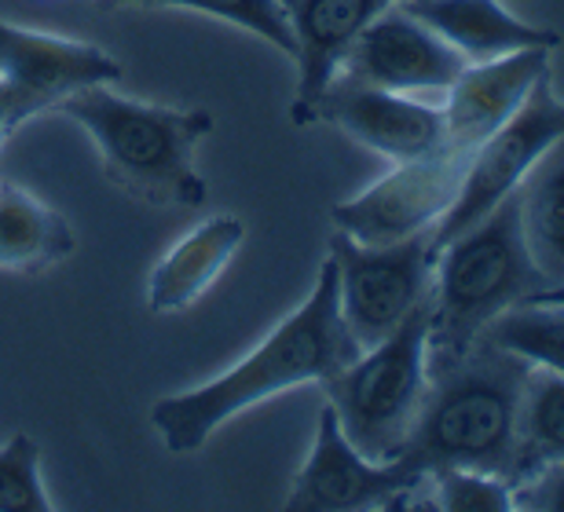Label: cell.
Returning a JSON list of instances; mask_svg holds the SVG:
<instances>
[{"label":"cell","mask_w":564,"mask_h":512,"mask_svg":"<svg viewBox=\"0 0 564 512\" xmlns=\"http://www.w3.org/2000/svg\"><path fill=\"white\" fill-rule=\"evenodd\" d=\"M55 113L82 124L107 179L126 195L154 209L206 205L209 187L198 176L195 154L213 132V113L129 99L110 85H93L59 99Z\"/></svg>","instance_id":"3"},{"label":"cell","mask_w":564,"mask_h":512,"mask_svg":"<svg viewBox=\"0 0 564 512\" xmlns=\"http://www.w3.org/2000/svg\"><path fill=\"white\" fill-rule=\"evenodd\" d=\"M297 41V96L290 102L293 124H312V107L341 74L345 55L352 52L375 15L397 0H282Z\"/></svg>","instance_id":"13"},{"label":"cell","mask_w":564,"mask_h":512,"mask_svg":"<svg viewBox=\"0 0 564 512\" xmlns=\"http://www.w3.org/2000/svg\"><path fill=\"white\" fill-rule=\"evenodd\" d=\"M550 461H564V373L532 367L521 395V480Z\"/></svg>","instance_id":"19"},{"label":"cell","mask_w":564,"mask_h":512,"mask_svg":"<svg viewBox=\"0 0 564 512\" xmlns=\"http://www.w3.org/2000/svg\"><path fill=\"white\" fill-rule=\"evenodd\" d=\"M469 157L473 151L444 143L422 157H411V162H397V168L381 176L378 184L334 205L330 220L337 231L364 246H392L433 231L458 198Z\"/></svg>","instance_id":"7"},{"label":"cell","mask_w":564,"mask_h":512,"mask_svg":"<svg viewBox=\"0 0 564 512\" xmlns=\"http://www.w3.org/2000/svg\"><path fill=\"white\" fill-rule=\"evenodd\" d=\"M337 268V304L359 351L381 345L414 307L433 293V242L429 231L392 246H364L345 231L330 235Z\"/></svg>","instance_id":"6"},{"label":"cell","mask_w":564,"mask_h":512,"mask_svg":"<svg viewBox=\"0 0 564 512\" xmlns=\"http://www.w3.org/2000/svg\"><path fill=\"white\" fill-rule=\"evenodd\" d=\"M550 74L546 48H524L502 59L469 63L444 92V143L477 151Z\"/></svg>","instance_id":"14"},{"label":"cell","mask_w":564,"mask_h":512,"mask_svg":"<svg viewBox=\"0 0 564 512\" xmlns=\"http://www.w3.org/2000/svg\"><path fill=\"white\" fill-rule=\"evenodd\" d=\"M546 286L524 242L517 190L436 249L429 293V362L455 359L495 318Z\"/></svg>","instance_id":"4"},{"label":"cell","mask_w":564,"mask_h":512,"mask_svg":"<svg viewBox=\"0 0 564 512\" xmlns=\"http://www.w3.org/2000/svg\"><path fill=\"white\" fill-rule=\"evenodd\" d=\"M107 8H180L198 11V15L224 19L253 37L268 41L282 55H297V41H293V26L282 0H104Z\"/></svg>","instance_id":"21"},{"label":"cell","mask_w":564,"mask_h":512,"mask_svg":"<svg viewBox=\"0 0 564 512\" xmlns=\"http://www.w3.org/2000/svg\"><path fill=\"white\" fill-rule=\"evenodd\" d=\"M41 480V450L26 432H15L0 447V512H52Z\"/></svg>","instance_id":"23"},{"label":"cell","mask_w":564,"mask_h":512,"mask_svg":"<svg viewBox=\"0 0 564 512\" xmlns=\"http://www.w3.org/2000/svg\"><path fill=\"white\" fill-rule=\"evenodd\" d=\"M422 509L444 512H513V487L488 472L436 469L425 472Z\"/></svg>","instance_id":"22"},{"label":"cell","mask_w":564,"mask_h":512,"mask_svg":"<svg viewBox=\"0 0 564 512\" xmlns=\"http://www.w3.org/2000/svg\"><path fill=\"white\" fill-rule=\"evenodd\" d=\"M513 512H564V461L539 465L513 483Z\"/></svg>","instance_id":"24"},{"label":"cell","mask_w":564,"mask_h":512,"mask_svg":"<svg viewBox=\"0 0 564 512\" xmlns=\"http://www.w3.org/2000/svg\"><path fill=\"white\" fill-rule=\"evenodd\" d=\"M528 301H535V304H561L564 307V282H561V286H543L539 293H532Z\"/></svg>","instance_id":"26"},{"label":"cell","mask_w":564,"mask_h":512,"mask_svg":"<svg viewBox=\"0 0 564 512\" xmlns=\"http://www.w3.org/2000/svg\"><path fill=\"white\" fill-rule=\"evenodd\" d=\"M315 121L337 124L345 135L389 162H411L444 146V110L352 77H334L312 107V124Z\"/></svg>","instance_id":"12"},{"label":"cell","mask_w":564,"mask_h":512,"mask_svg":"<svg viewBox=\"0 0 564 512\" xmlns=\"http://www.w3.org/2000/svg\"><path fill=\"white\" fill-rule=\"evenodd\" d=\"M561 135H564V99H557V92L550 88V74H546L528 92L521 107L473 151L455 205L429 231L433 253L455 235L466 231V227L477 224L484 213H491L502 198H510L521 187V179L532 173V165L543 157L546 146L561 140Z\"/></svg>","instance_id":"8"},{"label":"cell","mask_w":564,"mask_h":512,"mask_svg":"<svg viewBox=\"0 0 564 512\" xmlns=\"http://www.w3.org/2000/svg\"><path fill=\"white\" fill-rule=\"evenodd\" d=\"M359 356L337 304V268L326 257L315 286L297 312L257 345L250 356L198 389L162 395L151 410V425L169 454H195L209 436L242 410L272 400L301 384H323Z\"/></svg>","instance_id":"1"},{"label":"cell","mask_w":564,"mask_h":512,"mask_svg":"<svg viewBox=\"0 0 564 512\" xmlns=\"http://www.w3.org/2000/svg\"><path fill=\"white\" fill-rule=\"evenodd\" d=\"M466 66L469 63L436 30H429L422 19H414L397 0L359 33V41L345 55L337 77H352V81L389 88V92L419 96L447 92Z\"/></svg>","instance_id":"11"},{"label":"cell","mask_w":564,"mask_h":512,"mask_svg":"<svg viewBox=\"0 0 564 512\" xmlns=\"http://www.w3.org/2000/svg\"><path fill=\"white\" fill-rule=\"evenodd\" d=\"M414 19L436 30L466 63H488L524 48L554 52L561 37L546 26H532L502 8V0H400Z\"/></svg>","instance_id":"15"},{"label":"cell","mask_w":564,"mask_h":512,"mask_svg":"<svg viewBox=\"0 0 564 512\" xmlns=\"http://www.w3.org/2000/svg\"><path fill=\"white\" fill-rule=\"evenodd\" d=\"M246 242V224L235 216H213L184 235L158 260L147 279V307L154 315H173L195 304L224 275L231 257Z\"/></svg>","instance_id":"16"},{"label":"cell","mask_w":564,"mask_h":512,"mask_svg":"<svg viewBox=\"0 0 564 512\" xmlns=\"http://www.w3.org/2000/svg\"><path fill=\"white\" fill-rule=\"evenodd\" d=\"M19 124H15V118H11V102H8V92H4V85H0V143L8 140L11 132H15Z\"/></svg>","instance_id":"25"},{"label":"cell","mask_w":564,"mask_h":512,"mask_svg":"<svg viewBox=\"0 0 564 512\" xmlns=\"http://www.w3.org/2000/svg\"><path fill=\"white\" fill-rule=\"evenodd\" d=\"M126 70L99 44L22 30L0 19V85H4L15 124L93 85H118Z\"/></svg>","instance_id":"10"},{"label":"cell","mask_w":564,"mask_h":512,"mask_svg":"<svg viewBox=\"0 0 564 512\" xmlns=\"http://www.w3.org/2000/svg\"><path fill=\"white\" fill-rule=\"evenodd\" d=\"M484 340L499 345L513 356L528 359L532 367H546L564 373V307L524 301L502 312L480 334Z\"/></svg>","instance_id":"20"},{"label":"cell","mask_w":564,"mask_h":512,"mask_svg":"<svg viewBox=\"0 0 564 512\" xmlns=\"http://www.w3.org/2000/svg\"><path fill=\"white\" fill-rule=\"evenodd\" d=\"M77 238L48 201L15 184H0V271H37L55 268L74 253Z\"/></svg>","instance_id":"17"},{"label":"cell","mask_w":564,"mask_h":512,"mask_svg":"<svg viewBox=\"0 0 564 512\" xmlns=\"http://www.w3.org/2000/svg\"><path fill=\"white\" fill-rule=\"evenodd\" d=\"M524 242L546 286L564 282V135L543 151L517 187Z\"/></svg>","instance_id":"18"},{"label":"cell","mask_w":564,"mask_h":512,"mask_svg":"<svg viewBox=\"0 0 564 512\" xmlns=\"http://www.w3.org/2000/svg\"><path fill=\"white\" fill-rule=\"evenodd\" d=\"M425 472L397 461H370L337 425L326 403L315 421V439L301 472L293 476L290 512H359V509H422Z\"/></svg>","instance_id":"9"},{"label":"cell","mask_w":564,"mask_h":512,"mask_svg":"<svg viewBox=\"0 0 564 512\" xmlns=\"http://www.w3.org/2000/svg\"><path fill=\"white\" fill-rule=\"evenodd\" d=\"M429 389V301L381 345L323 381L326 403L348 443L370 461H397L408 447Z\"/></svg>","instance_id":"5"},{"label":"cell","mask_w":564,"mask_h":512,"mask_svg":"<svg viewBox=\"0 0 564 512\" xmlns=\"http://www.w3.org/2000/svg\"><path fill=\"white\" fill-rule=\"evenodd\" d=\"M532 362L491 340L429 362V389L400 461L419 472L473 469L521 480V395Z\"/></svg>","instance_id":"2"}]
</instances>
